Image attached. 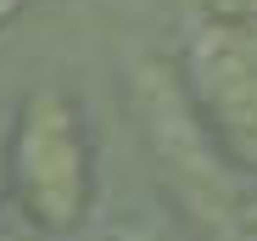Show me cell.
<instances>
[{
	"mask_svg": "<svg viewBox=\"0 0 257 241\" xmlns=\"http://www.w3.org/2000/svg\"><path fill=\"white\" fill-rule=\"evenodd\" d=\"M185 85L201 129L229 163L257 174V6L201 0L185 34Z\"/></svg>",
	"mask_w": 257,
	"mask_h": 241,
	"instance_id": "1",
	"label": "cell"
},
{
	"mask_svg": "<svg viewBox=\"0 0 257 241\" xmlns=\"http://www.w3.org/2000/svg\"><path fill=\"white\" fill-rule=\"evenodd\" d=\"M12 191L34 224L73 230L90 208V146L67 90H34L12 129Z\"/></svg>",
	"mask_w": 257,
	"mask_h": 241,
	"instance_id": "2",
	"label": "cell"
}]
</instances>
